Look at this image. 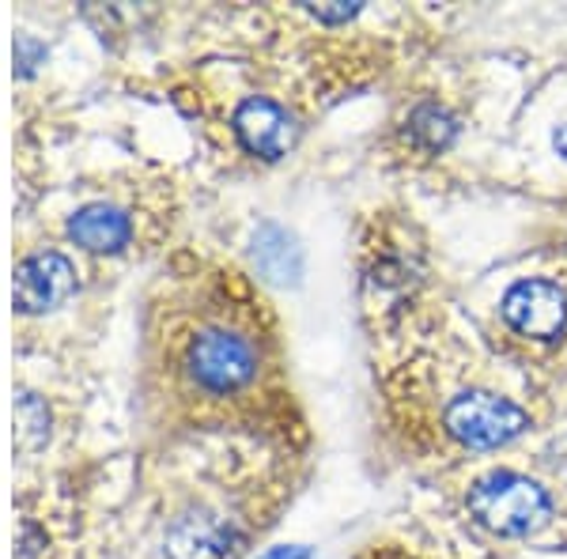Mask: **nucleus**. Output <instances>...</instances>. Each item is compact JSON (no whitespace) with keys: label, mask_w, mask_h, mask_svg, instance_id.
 Masks as SVG:
<instances>
[{"label":"nucleus","mask_w":567,"mask_h":559,"mask_svg":"<svg viewBox=\"0 0 567 559\" xmlns=\"http://www.w3.org/2000/svg\"><path fill=\"white\" fill-rule=\"evenodd\" d=\"M272 333L227 269L178 272L148 307L144 401L167 431H216L269 405Z\"/></svg>","instance_id":"1"},{"label":"nucleus","mask_w":567,"mask_h":559,"mask_svg":"<svg viewBox=\"0 0 567 559\" xmlns=\"http://www.w3.org/2000/svg\"><path fill=\"white\" fill-rule=\"evenodd\" d=\"M155 559H231L254 534V503L239 488L189 484L167 495L148 518Z\"/></svg>","instance_id":"2"},{"label":"nucleus","mask_w":567,"mask_h":559,"mask_svg":"<svg viewBox=\"0 0 567 559\" xmlns=\"http://www.w3.org/2000/svg\"><path fill=\"white\" fill-rule=\"evenodd\" d=\"M84 258L50 235L20 238L12 261V322L20 355L50 341V325L65 318L87 291Z\"/></svg>","instance_id":"3"},{"label":"nucleus","mask_w":567,"mask_h":559,"mask_svg":"<svg viewBox=\"0 0 567 559\" xmlns=\"http://www.w3.org/2000/svg\"><path fill=\"white\" fill-rule=\"evenodd\" d=\"M141 227L144 219L136 205L110 194H91L69 205L65 213H58V219L42 235L65 242L84 261H110L125 258L141 246Z\"/></svg>","instance_id":"4"},{"label":"nucleus","mask_w":567,"mask_h":559,"mask_svg":"<svg viewBox=\"0 0 567 559\" xmlns=\"http://www.w3.org/2000/svg\"><path fill=\"white\" fill-rule=\"evenodd\" d=\"M12 451L20 476L45 473L65 443V401L50 379H39L34 366L20 360L16 371V405H12Z\"/></svg>","instance_id":"5"},{"label":"nucleus","mask_w":567,"mask_h":559,"mask_svg":"<svg viewBox=\"0 0 567 559\" xmlns=\"http://www.w3.org/2000/svg\"><path fill=\"white\" fill-rule=\"evenodd\" d=\"M477 526L499 537H526L537 534L553 518V499L537 480L518 473H492L470 488L465 499Z\"/></svg>","instance_id":"6"},{"label":"nucleus","mask_w":567,"mask_h":559,"mask_svg":"<svg viewBox=\"0 0 567 559\" xmlns=\"http://www.w3.org/2000/svg\"><path fill=\"white\" fill-rule=\"evenodd\" d=\"M443 424H446V435L458 438L462 446L492 451V446H503L523 435L529 427V420L515 401L499 397V393H488V390H470V393H458V397L446 405Z\"/></svg>","instance_id":"7"},{"label":"nucleus","mask_w":567,"mask_h":559,"mask_svg":"<svg viewBox=\"0 0 567 559\" xmlns=\"http://www.w3.org/2000/svg\"><path fill=\"white\" fill-rule=\"evenodd\" d=\"M227 130H231L235 144L254 155V159H280L296 148V136H299V125L291 117V110L277 103L269 95H243L239 103L231 106L227 114Z\"/></svg>","instance_id":"8"},{"label":"nucleus","mask_w":567,"mask_h":559,"mask_svg":"<svg viewBox=\"0 0 567 559\" xmlns=\"http://www.w3.org/2000/svg\"><path fill=\"white\" fill-rule=\"evenodd\" d=\"M503 322L534 341H553L567 322V296L553 280H518L503 296Z\"/></svg>","instance_id":"9"},{"label":"nucleus","mask_w":567,"mask_h":559,"mask_svg":"<svg viewBox=\"0 0 567 559\" xmlns=\"http://www.w3.org/2000/svg\"><path fill=\"white\" fill-rule=\"evenodd\" d=\"M454 133H458V122L446 106L439 103H420L405 122V141L420 152H443L451 148Z\"/></svg>","instance_id":"10"},{"label":"nucleus","mask_w":567,"mask_h":559,"mask_svg":"<svg viewBox=\"0 0 567 559\" xmlns=\"http://www.w3.org/2000/svg\"><path fill=\"white\" fill-rule=\"evenodd\" d=\"M553 144H556V152L564 155L567 159V125H560V130H556V136H553Z\"/></svg>","instance_id":"11"}]
</instances>
